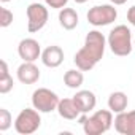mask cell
Segmentation results:
<instances>
[{
  "instance_id": "5b68a950",
  "label": "cell",
  "mask_w": 135,
  "mask_h": 135,
  "mask_svg": "<svg viewBox=\"0 0 135 135\" xmlns=\"http://www.w3.org/2000/svg\"><path fill=\"white\" fill-rule=\"evenodd\" d=\"M88 22L94 27H103V26H110L111 22L116 21L118 18V10L114 8V5L111 3H105V5H95L92 7L88 15Z\"/></svg>"
},
{
  "instance_id": "5bb4252c",
  "label": "cell",
  "mask_w": 135,
  "mask_h": 135,
  "mask_svg": "<svg viewBox=\"0 0 135 135\" xmlns=\"http://www.w3.org/2000/svg\"><path fill=\"white\" fill-rule=\"evenodd\" d=\"M78 21H80L78 13L73 8H67L65 7V8L59 10V24H60L62 29H65V30H73L78 26Z\"/></svg>"
},
{
  "instance_id": "8fae6325",
  "label": "cell",
  "mask_w": 135,
  "mask_h": 135,
  "mask_svg": "<svg viewBox=\"0 0 135 135\" xmlns=\"http://www.w3.org/2000/svg\"><path fill=\"white\" fill-rule=\"evenodd\" d=\"M41 62L48 69H57L64 62V49L57 45H51L41 51Z\"/></svg>"
},
{
  "instance_id": "603a6c76",
  "label": "cell",
  "mask_w": 135,
  "mask_h": 135,
  "mask_svg": "<svg viewBox=\"0 0 135 135\" xmlns=\"http://www.w3.org/2000/svg\"><path fill=\"white\" fill-rule=\"evenodd\" d=\"M75 2H76V3H80V5H83V3H86V2H88V0H75Z\"/></svg>"
},
{
  "instance_id": "6da1fadb",
  "label": "cell",
  "mask_w": 135,
  "mask_h": 135,
  "mask_svg": "<svg viewBox=\"0 0 135 135\" xmlns=\"http://www.w3.org/2000/svg\"><path fill=\"white\" fill-rule=\"evenodd\" d=\"M105 46H107V38L102 32H99V30L88 32L83 48L73 57V62L76 64V69H80L83 72L92 70L100 62V59L103 57Z\"/></svg>"
},
{
  "instance_id": "e0dca14e",
  "label": "cell",
  "mask_w": 135,
  "mask_h": 135,
  "mask_svg": "<svg viewBox=\"0 0 135 135\" xmlns=\"http://www.w3.org/2000/svg\"><path fill=\"white\" fill-rule=\"evenodd\" d=\"M64 83L67 88L70 89H78L83 86L84 83V75H83V70L80 69H72V70H67L65 75H64Z\"/></svg>"
},
{
  "instance_id": "cb8c5ba5",
  "label": "cell",
  "mask_w": 135,
  "mask_h": 135,
  "mask_svg": "<svg viewBox=\"0 0 135 135\" xmlns=\"http://www.w3.org/2000/svg\"><path fill=\"white\" fill-rule=\"evenodd\" d=\"M0 2H2V3H7V2H11V0H0Z\"/></svg>"
},
{
  "instance_id": "52a82bcc",
  "label": "cell",
  "mask_w": 135,
  "mask_h": 135,
  "mask_svg": "<svg viewBox=\"0 0 135 135\" xmlns=\"http://www.w3.org/2000/svg\"><path fill=\"white\" fill-rule=\"evenodd\" d=\"M49 18V11L43 3H30L27 7V30L35 33L41 30Z\"/></svg>"
},
{
  "instance_id": "4fadbf2b",
  "label": "cell",
  "mask_w": 135,
  "mask_h": 135,
  "mask_svg": "<svg viewBox=\"0 0 135 135\" xmlns=\"http://www.w3.org/2000/svg\"><path fill=\"white\" fill-rule=\"evenodd\" d=\"M57 113H59L60 118L69 119V121H73V119L80 118V114H81V111L78 110L73 97L72 99H60V102L57 105Z\"/></svg>"
},
{
  "instance_id": "3957f363",
  "label": "cell",
  "mask_w": 135,
  "mask_h": 135,
  "mask_svg": "<svg viewBox=\"0 0 135 135\" xmlns=\"http://www.w3.org/2000/svg\"><path fill=\"white\" fill-rule=\"evenodd\" d=\"M113 111L108 110H99L92 116H81L80 122L83 124V130L86 135H102L108 132L113 126Z\"/></svg>"
},
{
  "instance_id": "ba28073f",
  "label": "cell",
  "mask_w": 135,
  "mask_h": 135,
  "mask_svg": "<svg viewBox=\"0 0 135 135\" xmlns=\"http://www.w3.org/2000/svg\"><path fill=\"white\" fill-rule=\"evenodd\" d=\"M18 54L24 62H35L41 59V46L35 38H24L18 45Z\"/></svg>"
},
{
  "instance_id": "d4e9b609",
  "label": "cell",
  "mask_w": 135,
  "mask_h": 135,
  "mask_svg": "<svg viewBox=\"0 0 135 135\" xmlns=\"http://www.w3.org/2000/svg\"><path fill=\"white\" fill-rule=\"evenodd\" d=\"M133 48H135V38H133Z\"/></svg>"
},
{
  "instance_id": "30bf717a",
  "label": "cell",
  "mask_w": 135,
  "mask_h": 135,
  "mask_svg": "<svg viewBox=\"0 0 135 135\" xmlns=\"http://www.w3.org/2000/svg\"><path fill=\"white\" fill-rule=\"evenodd\" d=\"M16 76L22 84H35L40 80V69L33 62H22L18 67Z\"/></svg>"
},
{
  "instance_id": "8992f818",
  "label": "cell",
  "mask_w": 135,
  "mask_h": 135,
  "mask_svg": "<svg viewBox=\"0 0 135 135\" xmlns=\"http://www.w3.org/2000/svg\"><path fill=\"white\" fill-rule=\"evenodd\" d=\"M59 102H60L59 95L48 88H38L32 94V107L40 113H51L57 110Z\"/></svg>"
},
{
  "instance_id": "9c48e42d",
  "label": "cell",
  "mask_w": 135,
  "mask_h": 135,
  "mask_svg": "<svg viewBox=\"0 0 135 135\" xmlns=\"http://www.w3.org/2000/svg\"><path fill=\"white\" fill-rule=\"evenodd\" d=\"M114 130L121 135H135V110L118 113L114 121Z\"/></svg>"
},
{
  "instance_id": "277c9868",
  "label": "cell",
  "mask_w": 135,
  "mask_h": 135,
  "mask_svg": "<svg viewBox=\"0 0 135 135\" xmlns=\"http://www.w3.org/2000/svg\"><path fill=\"white\" fill-rule=\"evenodd\" d=\"M41 126L40 111L35 108H24L15 119V130L19 135H30Z\"/></svg>"
},
{
  "instance_id": "9a60e30c",
  "label": "cell",
  "mask_w": 135,
  "mask_h": 135,
  "mask_svg": "<svg viewBox=\"0 0 135 135\" xmlns=\"http://www.w3.org/2000/svg\"><path fill=\"white\" fill-rule=\"evenodd\" d=\"M129 105V99H127V94H124L122 91H116V92H111L110 97H108V108L113 111V113H122L126 111Z\"/></svg>"
},
{
  "instance_id": "2e32d148",
  "label": "cell",
  "mask_w": 135,
  "mask_h": 135,
  "mask_svg": "<svg viewBox=\"0 0 135 135\" xmlns=\"http://www.w3.org/2000/svg\"><path fill=\"white\" fill-rule=\"evenodd\" d=\"M13 76L10 75L8 64L0 60V94H8L13 89Z\"/></svg>"
},
{
  "instance_id": "44dd1931",
  "label": "cell",
  "mask_w": 135,
  "mask_h": 135,
  "mask_svg": "<svg viewBox=\"0 0 135 135\" xmlns=\"http://www.w3.org/2000/svg\"><path fill=\"white\" fill-rule=\"evenodd\" d=\"M127 21L135 27V5H133V7H130V8L127 10Z\"/></svg>"
},
{
  "instance_id": "d6986e66",
  "label": "cell",
  "mask_w": 135,
  "mask_h": 135,
  "mask_svg": "<svg viewBox=\"0 0 135 135\" xmlns=\"http://www.w3.org/2000/svg\"><path fill=\"white\" fill-rule=\"evenodd\" d=\"M13 22V13L8 8H2L0 10V27L7 29L8 26H11Z\"/></svg>"
},
{
  "instance_id": "7c38bea8",
  "label": "cell",
  "mask_w": 135,
  "mask_h": 135,
  "mask_svg": "<svg viewBox=\"0 0 135 135\" xmlns=\"http://www.w3.org/2000/svg\"><path fill=\"white\" fill-rule=\"evenodd\" d=\"M73 100L78 107V110L81 111V114H86L89 111H92L97 105V97L92 91H88V89H83V91H78L75 95H73Z\"/></svg>"
},
{
  "instance_id": "ac0fdd59",
  "label": "cell",
  "mask_w": 135,
  "mask_h": 135,
  "mask_svg": "<svg viewBox=\"0 0 135 135\" xmlns=\"http://www.w3.org/2000/svg\"><path fill=\"white\" fill-rule=\"evenodd\" d=\"M13 124L11 113L7 108H0V132H7Z\"/></svg>"
},
{
  "instance_id": "7a4b0ae2",
  "label": "cell",
  "mask_w": 135,
  "mask_h": 135,
  "mask_svg": "<svg viewBox=\"0 0 135 135\" xmlns=\"http://www.w3.org/2000/svg\"><path fill=\"white\" fill-rule=\"evenodd\" d=\"M107 43L110 46V51L114 56H119V57L129 56L132 52V49H133V40H132L130 29L127 26H124V24L116 26L108 33Z\"/></svg>"
},
{
  "instance_id": "7402d4cb",
  "label": "cell",
  "mask_w": 135,
  "mask_h": 135,
  "mask_svg": "<svg viewBox=\"0 0 135 135\" xmlns=\"http://www.w3.org/2000/svg\"><path fill=\"white\" fill-rule=\"evenodd\" d=\"M110 2H111L113 5H124L127 0H110Z\"/></svg>"
},
{
  "instance_id": "ffe728a7",
  "label": "cell",
  "mask_w": 135,
  "mask_h": 135,
  "mask_svg": "<svg viewBox=\"0 0 135 135\" xmlns=\"http://www.w3.org/2000/svg\"><path fill=\"white\" fill-rule=\"evenodd\" d=\"M43 2L48 7L54 8V10H62V8H65L67 3H69V0H43Z\"/></svg>"
}]
</instances>
